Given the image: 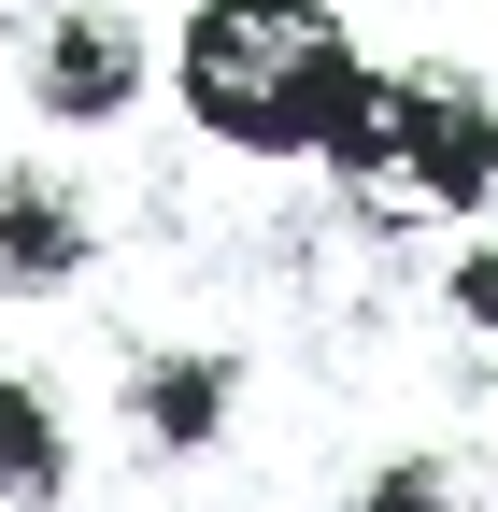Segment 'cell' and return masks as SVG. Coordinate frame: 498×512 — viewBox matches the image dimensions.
<instances>
[{
	"label": "cell",
	"instance_id": "cell-2",
	"mask_svg": "<svg viewBox=\"0 0 498 512\" xmlns=\"http://www.w3.org/2000/svg\"><path fill=\"white\" fill-rule=\"evenodd\" d=\"M328 185H342V214H370V228H413V214H456L470 228V214H498V86L456 72V57L385 72L370 114L342 128Z\"/></svg>",
	"mask_w": 498,
	"mask_h": 512
},
{
	"label": "cell",
	"instance_id": "cell-5",
	"mask_svg": "<svg viewBox=\"0 0 498 512\" xmlns=\"http://www.w3.org/2000/svg\"><path fill=\"white\" fill-rule=\"evenodd\" d=\"M86 256H100L86 200H72V185H57L43 157H15V171H0V299H57V285L86 271Z\"/></svg>",
	"mask_w": 498,
	"mask_h": 512
},
{
	"label": "cell",
	"instance_id": "cell-8",
	"mask_svg": "<svg viewBox=\"0 0 498 512\" xmlns=\"http://www.w3.org/2000/svg\"><path fill=\"white\" fill-rule=\"evenodd\" d=\"M356 512H456V456H370Z\"/></svg>",
	"mask_w": 498,
	"mask_h": 512
},
{
	"label": "cell",
	"instance_id": "cell-1",
	"mask_svg": "<svg viewBox=\"0 0 498 512\" xmlns=\"http://www.w3.org/2000/svg\"><path fill=\"white\" fill-rule=\"evenodd\" d=\"M370 86L385 72L356 57L342 0H200L185 15V114L242 157H342Z\"/></svg>",
	"mask_w": 498,
	"mask_h": 512
},
{
	"label": "cell",
	"instance_id": "cell-4",
	"mask_svg": "<svg viewBox=\"0 0 498 512\" xmlns=\"http://www.w3.org/2000/svg\"><path fill=\"white\" fill-rule=\"evenodd\" d=\"M114 413H129V441H143L157 470H185V456H214V441H228V413H242V356H228V342H157V356H129Z\"/></svg>",
	"mask_w": 498,
	"mask_h": 512
},
{
	"label": "cell",
	"instance_id": "cell-6",
	"mask_svg": "<svg viewBox=\"0 0 498 512\" xmlns=\"http://www.w3.org/2000/svg\"><path fill=\"white\" fill-rule=\"evenodd\" d=\"M0 484H29V498L72 512V427H57V399L29 370H0Z\"/></svg>",
	"mask_w": 498,
	"mask_h": 512
},
{
	"label": "cell",
	"instance_id": "cell-9",
	"mask_svg": "<svg viewBox=\"0 0 498 512\" xmlns=\"http://www.w3.org/2000/svg\"><path fill=\"white\" fill-rule=\"evenodd\" d=\"M0 512H57V498H29V484H0Z\"/></svg>",
	"mask_w": 498,
	"mask_h": 512
},
{
	"label": "cell",
	"instance_id": "cell-3",
	"mask_svg": "<svg viewBox=\"0 0 498 512\" xmlns=\"http://www.w3.org/2000/svg\"><path fill=\"white\" fill-rule=\"evenodd\" d=\"M143 72H157V43L114 15V0H57L43 43H29V100H43L57 128H114V114L143 100Z\"/></svg>",
	"mask_w": 498,
	"mask_h": 512
},
{
	"label": "cell",
	"instance_id": "cell-7",
	"mask_svg": "<svg viewBox=\"0 0 498 512\" xmlns=\"http://www.w3.org/2000/svg\"><path fill=\"white\" fill-rule=\"evenodd\" d=\"M442 313H456V328L498 356V228H470V242L442 256Z\"/></svg>",
	"mask_w": 498,
	"mask_h": 512
}]
</instances>
